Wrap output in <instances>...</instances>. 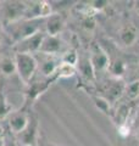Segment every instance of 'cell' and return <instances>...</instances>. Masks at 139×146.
Returning a JSON list of instances; mask_svg holds the SVG:
<instances>
[{
	"mask_svg": "<svg viewBox=\"0 0 139 146\" xmlns=\"http://www.w3.org/2000/svg\"><path fill=\"white\" fill-rule=\"evenodd\" d=\"M4 34L13 46L15 44L29 38L38 32L44 31V20H20L13 23L3 26Z\"/></svg>",
	"mask_w": 139,
	"mask_h": 146,
	"instance_id": "obj_1",
	"label": "cell"
},
{
	"mask_svg": "<svg viewBox=\"0 0 139 146\" xmlns=\"http://www.w3.org/2000/svg\"><path fill=\"white\" fill-rule=\"evenodd\" d=\"M15 63L18 80L25 85H28L38 70L35 56L31 54H15Z\"/></svg>",
	"mask_w": 139,
	"mask_h": 146,
	"instance_id": "obj_2",
	"label": "cell"
},
{
	"mask_svg": "<svg viewBox=\"0 0 139 146\" xmlns=\"http://www.w3.org/2000/svg\"><path fill=\"white\" fill-rule=\"evenodd\" d=\"M26 1H0V22L3 26L25 18Z\"/></svg>",
	"mask_w": 139,
	"mask_h": 146,
	"instance_id": "obj_3",
	"label": "cell"
},
{
	"mask_svg": "<svg viewBox=\"0 0 139 146\" xmlns=\"http://www.w3.org/2000/svg\"><path fill=\"white\" fill-rule=\"evenodd\" d=\"M17 143L22 146H38L39 144V119L33 111L29 113L27 127L17 136Z\"/></svg>",
	"mask_w": 139,
	"mask_h": 146,
	"instance_id": "obj_4",
	"label": "cell"
},
{
	"mask_svg": "<svg viewBox=\"0 0 139 146\" xmlns=\"http://www.w3.org/2000/svg\"><path fill=\"white\" fill-rule=\"evenodd\" d=\"M31 108L26 106H21L20 108L11 111L7 116V130L12 135L17 136L18 134L23 131V129L27 127V123L29 119Z\"/></svg>",
	"mask_w": 139,
	"mask_h": 146,
	"instance_id": "obj_5",
	"label": "cell"
},
{
	"mask_svg": "<svg viewBox=\"0 0 139 146\" xmlns=\"http://www.w3.org/2000/svg\"><path fill=\"white\" fill-rule=\"evenodd\" d=\"M44 36H45L44 31L38 32V33L33 34L29 38H27L13 45L12 46L13 52L15 54H31V55L39 52V49H40V45H41Z\"/></svg>",
	"mask_w": 139,
	"mask_h": 146,
	"instance_id": "obj_6",
	"label": "cell"
},
{
	"mask_svg": "<svg viewBox=\"0 0 139 146\" xmlns=\"http://www.w3.org/2000/svg\"><path fill=\"white\" fill-rule=\"evenodd\" d=\"M89 61L94 72V76L98 73H103L105 71H109L110 66V57L105 50L99 46V45H94L92 48V51L89 55Z\"/></svg>",
	"mask_w": 139,
	"mask_h": 146,
	"instance_id": "obj_7",
	"label": "cell"
},
{
	"mask_svg": "<svg viewBox=\"0 0 139 146\" xmlns=\"http://www.w3.org/2000/svg\"><path fill=\"white\" fill-rule=\"evenodd\" d=\"M63 40L60 35H48L45 34L43 42H41L39 52L45 55H54V56H60V54H63L66 50H63Z\"/></svg>",
	"mask_w": 139,
	"mask_h": 146,
	"instance_id": "obj_8",
	"label": "cell"
},
{
	"mask_svg": "<svg viewBox=\"0 0 139 146\" xmlns=\"http://www.w3.org/2000/svg\"><path fill=\"white\" fill-rule=\"evenodd\" d=\"M117 38L118 42L122 46H133L139 39V29L134 23H126L123 25L117 32Z\"/></svg>",
	"mask_w": 139,
	"mask_h": 146,
	"instance_id": "obj_9",
	"label": "cell"
},
{
	"mask_svg": "<svg viewBox=\"0 0 139 146\" xmlns=\"http://www.w3.org/2000/svg\"><path fill=\"white\" fill-rule=\"evenodd\" d=\"M65 17L61 13L54 12L44 20V32L48 35H60L65 28Z\"/></svg>",
	"mask_w": 139,
	"mask_h": 146,
	"instance_id": "obj_10",
	"label": "cell"
},
{
	"mask_svg": "<svg viewBox=\"0 0 139 146\" xmlns=\"http://www.w3.org/2000/svg\"><path fill=\"white\" fill-rule=\"evenodd\" d=\"M0 74L3 77H13L17 76L16 72V63H15V54L13 55H3L0 57Z\"/></svg>",
	"mask_w": 139,
	"mask_h": 146,
	"instance_id": "obj_11",
	"label": "cell"
},
{
	"mask_svg": "<svg viewBox=\"0 0 139 146\" xmlns=\"http://www.w3.org/2000/svg\"><path fill=\"white\" fill-rule=\"evenodd\" d=\"M76 66H72V65H67V63H62L59 66L56 73H55V76H56V78H71L76 74Z\"/></svg>",
	"mask_w": 139,
	"mask_h": 146,
	"instance_id": "obj_12",
	"label": "cell"
},
{
	"mask_svg": "<svg viewBox=\"0 0 139 146\" xmlns=\"http://www.w3.org/2000/svg\"><path fill=\"white\" fill-rule=\"evenodd\" d=\"M109 71L111 74L115 77H122L124 74V72H126V65H124V62L121 60L110 61Z\"/></svg>",
	"mask_w": 139,
	"mask_h": 146,
	"instance_id": "obj_13",
	"label": "cell"
},
{
	"mask_svg": "<svg viewBox=\"0 0 139 146\" xmlns=\"http://www.w3.org/2000/svg\"><path fill=\"white\" fill-rule=\"evenodd\" d=\"M60 60H61L62 63L76 66L78 63V54L76 52L75 49H67L66 51L60 56Z\"/></svg>",
	"mask_w": 139,
	"mask_h": 146,
	"instance_id": "obj_14",
	"label": "cell"
},
{
	"mask_svg": "<svg viewBox=\"0 0 139 146\" xmlns=\"http://www.w3.org/2000/svg\"><path fill=\"white\" fill-rule=\"evenodd\" d=\"M1 146H18L15 135H12L10 131L6 130L5 135H4L1 139Z\"/></svg>",
	"mask_w": 139,
	"mask_h": 146,
	"instance_id": "obj_15",
	"label": "cell"
},
{
	"mask_svg": "<svg viewBox=\"0 0 139 146\" xmlns=\"http://www.w3.org/2000/svg\"><path fill=\"white\" fill-rule=\"evenodd\" d=\"M127 93L131 98H136L139 94V82H133V83L129 84L128 89H127Z\"/></svg>",
	"mask_w": 139,
	"mask_h": 146,
	"instance_id": "obj_16",
	"label": "cell"
},
{
	"mask_svg": "<svg viewBox=\"0 0 139 146\" xmlns=\"http://www.w3.org/2000/svg\"><path fill=\"white\" fill-rule=\"evenodd\" d=\"M95 105L98 106L100 110H103V111H108L109 108V101L105 99H101V98H95Z\"/></svg>",
	"mask_w": 139,
	"mask_h": 146,
	"instance_id": "obj_17",
	"label": "cell"
},
{
	"mask_svg": "<svg viewBox=\"0 0 139 146\" xmlns=\"http://www.w3.org/2000/svg\"><path fill=\"white\" fill-rule=\"evenodd\" d=\"M4 36H5V34H4V27H3V25H1V22H0V44L3 43Z\"/></svg>",
	"mask_w": 139,
	"mask_h": 146,
	"instance_id": "obj_18",
	"label": "cell"
},
{
	"mask_svg": "<svg viewBox=\"0 0 139 146\" xmlns=\"http://www.w3.org/2000/svg\"><path fill=\"white\" fill-rule=\"evenodd\" d=\"M5 133H6V130L4 129V127L0 124V139H3V136L5 135Z\"/></svg>",
	"mask_w": 139,
	"mask_h": 146,
	"instance_id": "obj_19",
	"label": "cell"
},
{
	"mask_svg": "<svg viewBox=\"0 0 139 146\" xmlns=\"http://www.w3.org/2000/svg\"><path fill=\"white\" fill-rule=\"evenodd\" d=\"M38 146H60V145H55V144H41L40 141H39V144H38Z\"/></svg>",
	"mask_w": 139,
	"mask_h": 146,
	"instance_id": "obj_20",
	"label": "cell"
},
{
	"mask_svg": "<svg viewBox=\"0 0 139 146\" xmlns=\"http://www.w3.org/2000/svg\"><path fill=\"white\" fill-rule=\"evenodd\" d=\"M134 9H136V11L138 12V15H139V1L136 3V5H134Z\"/></svg>",
	"mask_w": 139,
	"mask_h": 146,
	"instance_id": "obj_21",
	"label": "cell"
},
{
	"mask_svg": "<svg viewBox=\"0 0 139 146\" xmlns=\"http://www.w3.org/2000/svg\"><path fill=\"white\" fill-rule=\"evenodd\" d=\"M17 144H18V143H17ZM18 146H22V145H20V144H18Z\"/></svg>",
	"mask_w": 139,
	"mask_h": 146,
	"instance_id": "obj_22",
	"label": "cell"
}]
</instances>
